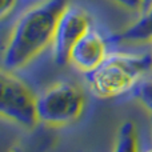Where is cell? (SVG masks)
<instances>
[{"label":"cell","instance_id":"cell-9","mask_svg":"<svg viewBox=\"0 0 152 152\" xmlns=\"http://www.w3.org/2000/svg\"><path fill=\"white\" fill-rule=\"evenodd\" d=\"M134 95L136 100L148 111L152 113V74L143 79L136 88L134 89Z\"/></svg>","mask_w":152,"mask_h":152},{"label":"cell","instance_id":"cell-12","mask_svg":"<svg viewBox=\"0 0 152 152\" xmlns=\"http://www.w3.org/2000/svg\"><path fill=\"white\" fill-rule=\"evenodd\" d=\"M16 5H18V0H1V5H0L1 18L5 19L8 15H11Z\"/></svg>","mask_w":152,"mask_h":152},{"label":"cell","instance_id":"cell-2","mask_svg":"<svg viewBox=\"0 0 152 152\" xmlns=\"http://www.w3.org/2000/svg\"><path fill=\"white\" fill-rule=\"evenodd\" d=\"M151 74L152 51H111L96 68L84 74V77L95 96L110 99L134 91Z\"/></svg>","mask_w":152,"mask_h":152},{"label":"cell","instance_id":"cell-3","mask_svg":"<svg viewBox=\"0 0 152 152\" xmlns=\"http://www.w3.org/2000/svg\"><path fill=\"white\" fill-rule=\"evenodd\" d=\"M39 123L50 127H63L76 121L86 107L84 92L68 81H59L37 96Z\"/></svg>","mask_w":152,"mask_h":152},{"label":"cell","instance_id":"cell-1","mask_svg":"<svg viewBox=\"0 0 152 152\" xmlns=\"http://www.w3.org/2000/svg\"><path fill=\"white\" fill-rule=\"evenodd\" d=\"M68 0H40L16 19L3 52V69L15 72L51 47L58 19Z\"/></svg>","mask_w":152,"mask_h":152},{"label":"cell","instance_id":"cell-5","mask_svg":"<svg viewBox=\"0 0 152 152\" xmlns=\"http://www.w3.org/2000/svg\"><path fill=\"white\" fill-rule=\"evenodd\" d=\"M92 27L91 15L80 5L68 4L58 19L51 44V52L56 64L69 63V55L79 39Z\"/></svg>","mask_w":152,"mask_h":152},{"label":"cell","instance_id":"cell-14","mask_svg":"<svg viewBox=\"0 0 152 152\" xmlns=\"http://www.w3.org/2000/svg\"><path fill=\"white\" fill-rule=\"evenodd\" d=\"M140 152H152V148H148V150H144V151H140Z\"/></svg>","mask_w":152,"mask_h":152},{"label":"cell","instance_id":"cell-4","mask_svg":"<svg viewBox=\"0 0 152 152\" xmlns=\"http://www.w3.org/2000/svg\"><path fill=\"white\" fill-rule=\"evenodd\" d=\"M37 96L15 72L1 71L0 113L4 119L23 127L34 128L37 123Z\"/></svg>","mask_w":152,"mask_h":152},{"label":"cell","instance_id":"cell-11","mask_svg":"<svg viewBox=\"0 0 152 152\" xmlns=\"http://www.w3.org/2000/svg\"><path fill=\"white\" fill-rule=\"evenodd\" d=\"M121 7L127 8L129 11H136V12H142V0H113Z\"/></svg>","mask_w":152,"mask_h":152},{"label":"cell","instance_id":"cell-7","mask_svg":"<svg viewBox=\"0 0 152 152\" xmlns=\"http://www.w3.org/2000/svg\"><path fill=\"white\" fill-rule=\"evenodd\" d=\"M120 40L129 43L152 42V7L140 13L139 19L121 34Z\"/></svg>","mask_w":152,"mask_h":152},{"label":"cell","instance_id":"cell-13","mask_svg":"<svg viewBox=\"0 0 152 152\" xmlns=\"http://www.w3.org/2000/svg\"><path fill=\"white\" fill-rule=\"evenodd\" d=\"M151 7H152V0H142V12L150 10ZM142 12H140V13H142Z\"/></svg>","mask_w":152,"mask_h":152},{"label":"cell","instance_id":"cell-6","mask_svg":"<svg viewBox=\"0 0 152 152\" xmlns=\"http://www.w3.org/2000/svg\"><path fill=\"white\" fill-rule=\"evenodd\" d=\"M110 52L108 39L97 28L91 27L74 45L69 63L76 69L87 74L96 68Z\"/></svg>","mask_w":152,"mask_h":152},{"label":"cell","instance_id":"cell-15","mask_svg":"<svg viewBox=\"0 0 152 152\" xmlns=\"http://www.w3.org/2000/svg\"><path fill=\"white\" fill-rule=\"evenodd\" d=\"M151 51H152V42H151Z\"/></svg>","mask_w":152,"mask_h":152},{"label":"cell","instance_id":"cell-10","mask_svg":"<svg viewBox=\"0 0 152 152\" xmlns=\"http://www.w3.org/2000/svg\"><path fill=\"white\" fill-rule=\"evenodd\" d=\"M48 147V140L42 136H35L34 142H28L15 147L11 152H44Z\"/></svg>","mask_w":152,"mask_h":152},{"label":"cell","instance_id":"cell-8","mask_svg":"<svg viewBox=\"0 0 152 152\" xmlns=\"http://www.w3.org/2000/svg\"><path fill=\"white\" fill-rule=\"evenodd\" d=\"M113 152H140L137 144L136 127L132 121H124L120 126Z\"/></svg>","mask_w":152,"mask_h":152}]
</instances>
